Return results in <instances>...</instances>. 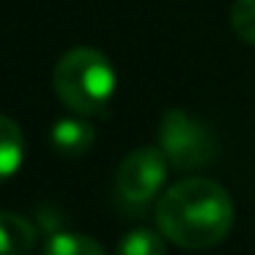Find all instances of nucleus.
I'll return each mask as SVG.
<instances>
[{
	"label": "nucleus",
	"instance_id": "f257e3e1",
	"mask_svg": "<svg viewBox=\"0 0 255 255\" xmlns=\"http://www.w3.org/2000/svg\"><path fill=\"white\" fill-rule=\"evenodd\" d=\"M156 225L165 239L187 250L214 247L233 225V200L211 178H184L156 203Z\"/></svg>",
	"mask_w": 255,
	"mask_h": 255
},
{
	"label": "nucleus",
	"instance_id": "f03ea898",
	"mask_svg": "<svg viewBox=\"0 0 255 255\" xmlns=\"http://www.w3.org/2000/svg\"><path fill=\"white\" fill-rule=\"evenodd\" d=\"M52 85L63 105L77 116H102L116 96V69L94 47H74L52 72Z\"/></svg>",
	"mask_w": 255,
	"mask_h": 255
},
{
	"label": "nucleus",
	"instance_id": "7ed1b4c3",
	"mask_svg": "<svg viewBox=\"0 0 255 255\" xmlns=\"http://www.w3.org/2000/svg\"><path fill=\"white\" fill-rule=\"evenodd\" d=\"M156 140L170 167H178V170H198L209 165L217 154V140L211 129L178 107L165 110V116L159 118Z\"/></svg>",
	"mask_w": 255,
	"mask_h": 255
},
{
	"label": "nucleus",
	"instance_id": "20e7f679",
	"mask_svg": "<svg viewBox=\"0 0 255 255\" xmlns=\"http://www.w3.org/2000/svg\"><path fill=\"white\" fill-rule=\"evenodd\" d=\"M170 162L159 151V145L134 148L116 170V195L127 209H143L165 187Z\"/></svg>",
	"mask_w": 255,
	"mask_h": 255
},
{
	"label": "nucleus",
	"instance_id": "39448f33",
	"mask_svg": "<svg viewBox=\"0 0 255 255\" xmlns=\"http://www.w3.org/2000/svg\"><path fill=\"white\" fill-rule=\"evenodd\" d=\"M94 140H96V132L85 118H58L50 129L52 151L66 156V159H77V156L88 154Z\"/></svg>",
	"mask_w": 255,
	"mask_h": 255
},
{
	"label": "nucleus",
	"instance_id": "423d86ee",
	"mask_svg": "<svg viewBox=\"0 0 255 255\" xmlns=\"http://www.w3.org/2000/svg\"><path fill=\"white\" fill-rule=\"evenodd\" d=\"M36 247V225L14 211H0V255H28Z\"/></svg>",
	"mask_w": 255,
	"mask_h": 255
},
{
	"label": "nucleus",
	"instance_id": "0eeeda50",
	"mask_svg": "<svg viewBox=\"0 0 255 255\" xmlns=\"http://www.w3.org/2000/svg\"><path fill=\"white\" fill-rule=\"evenodd\" d=\"M25 159V134L17 121L0 116V181L11 178Z\"/></svg>",
	"mask_w": 255,
	"mask_h": 255
},
{
	"label": "nucleus",
	"instance_id": "6e6552de",
	"mask_svg": "<svg viewBox=\"0 0 255 255\" xmlns=\"http://www.w3.org/2000/svg\"><path fill=\"white\" fill-rule=\"evenodd\" d=\"M41 255H107L99 242L85 233L74 231H52L41 247Z\"/></svg>",
	"mask_w": 255,
	"mask_h": 255
},
{
	"label": "nucleus",
	"instance_id": "1a4fd4ad",
	"mask_svg": "<svg viewBox=\"0 0 255 255\" xmlns=\"http://www.w3.org/2000/svg\"><path fill=\"white\" fill-rule=\"evenodd\" d=\"M116 255H165V239L151 228H134L124 233V239L116 247Z\"/></svg>",
	"mask_w": 255,
	"mask_h": 255
},
{
	"label": "nucleus",
	"instance_id": "9d476101",
	"mask_svg": "<svg viewBox=\"0 0 255 255\" xmlns=\"http://www.w3.org/2000/svg\"><path fill=\"white\" fill-rule=\"evenodd\" d=\"M231 25L239 39L255 47V0H233Z\"/></svg>",
	"mask_w": 255,
	"mask_h": 255
}]
</instances>
